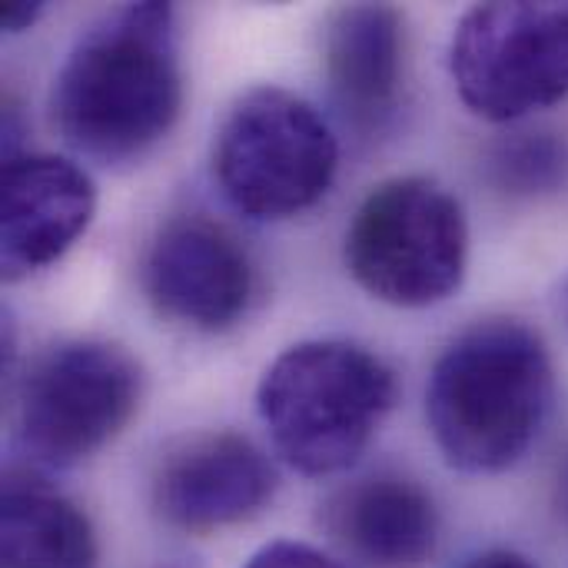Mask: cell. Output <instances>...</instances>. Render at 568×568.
Here are the masks:
<instances>
[{"mask_svg":"<svg viewBox=\"0 0 568 568\" xmlns=\"http://www.w3.org/2000/svg\"><path fill=\"white\" fill-rule=\"evenodd\" d=\"M243 568H343L336 559H329L326 552L313 549V546H303V542H290V539H280V542H270L263 546L250 562Z\"/></svg>","mask_w":568,"mask_h":568,"instance_id":"15","label":"cell"},{"mask_svg":"<svg viewBox=\"0 0 568 568\" xmlns=\"http://www.w3.org/2000/svg\"><path fill=\"white\" fill-rule=\"evenodd\" d=\"M496 170L503 186L516 193H539L552 190L566 180L568 150L549 133H529L523 140H513L499 150Z\"/></svg>","mask_w":568,"mask_h":568,"instance_id":"14","label":"cell"},{"mask_svg":"<svg viewBox=\"0 0 568 568\" xmlns=\"http://www.w3.org/2000/svg\"><path fill=\"white\" fill-rule=\"evenodd\" d=\"M183 80L166 3H133L90 30L53 83V120L70 146L126 163L156 146L180 116Z\"/></svg>","mask_w":568,"mask_h":568,"instance_id":"1","label":"cell"},{"mask_svg":"<svg viewBox=\"0 0 568 568\" xmlns=\"http://www.w3.org/2000/svg\"><path fill=\"white\" fill-rule=\"evenodd\" d=\"M276 489L266 456L243 436H196L170 453L153 483V506L166 526L206 536L256 516Z\"/></svg>","mask_w":568,"mask_h":568,"instance_id":"9","label":"cell"},{"mask_svg":"<svg viewBox=\"0 0 568 568\" xmlns=\"http://www.w3.org/2000/svg\"><path fill=\"white\" fill-rule=\"evenodd\" d=\"M90 519L37 479L10 476L0 503V568H93Z\"/></svg>","mask_w":568,"mask_h":568,"instance_id":"13","label":"cell"},{"mask_svg":"<svg viewBox=\"0 0 568 568\" xmlns=\"http://www.w3.org/2000/svg\"><path fill=\"white\" fill-rule=\"evenodd\" d=\"M403 30L383 3L343 7L326 33V73L336 100L356 123H379L399 93Z\"/></svg>","mask_w":568,"mask_h":568,"instance_id":"12","label":"cell"},{"mask_svg":"<svg viewBox=\"0 0 568 568\" xmlns=\"http://www.w3.org/2000/svg\"><path fill=\"white\" fill-rule=\"evenodd\" d=\"M449 67L463 103L493 123L568 97V3L496 0L463 13Z\"/></svg>","mask_w":568,"mask_h":568,"instance_id":"6","label":"cell"},{"mask_svg":"<svg viewBox=\"0 0 568 568\" xmlns=\"http://www.w3.org/2000/svg\"><path fill=\"white\" fill-rule=\"evenodd\" d=\"M466 568H539L536 562H529L526 556L519 552H506V549H496V552H486L479 559H473Z\"/></svg>","mask_w":568,"mask_h":568,"instance_id":"17","label":"cell"},{"mask_svg":"<svg viewBox=\"0 0 568 568\" xmlns=\"http://www.w3.org/2000/svg\"><path fill=\"white\" fill-rule=\"evenodd\" d=\"M143 286L166 320L193 329H226L250 306L253 266L223 226L183 216L153 240Z\"/></svg>","mask_w":568,"mask_h":568,"instance_id":"8","label":"cell"},{"mask_svg":"<svg viewBox=\"0 0 568 568\" xmlns=\"http://www.w3.org/2000/svg\"><path fill=\"white\" fill-rule=\"evenodd\" d=\"M90 176L60 156H13L0 183V266L20 280L60 260L90 226Z\"/></svg>","mask_w":568,"mask_h":568,"instance_id":"10","label":"cell"},{"mask_svg":"<svg viewBox=\"0 0 568 568\" xmlns=\"http://www.w3.org/2000/svg\"><path fill=\"white\" fill-rule=\"evenodd\" d=\"M336 536L373 568H416L436 549V506L406 479H366L333 503Z\"/></svg>","mask_w":568,"mask_h":568,"instance_id":"11","label":"cell"},{"mask_svg":"<svg viewBox=\"0 0 568 568\" xmlns=\"http://www.w3.org/2000/svg\"><path fill=\"white\" fill-rule=\"evenodd\" d=\"M140 389V366L120 346H60L37 363L23 386V446L47 466H73L103 449L130 423Z\"/></svg>","mask_w":568,"mask_h":568,"instance_id":"7","label":"cell"},{"mask_svg":"<svg viewBox=\"0 0 568 568\" xmlns=\"http://www.w3.org/2000/svg\"><path fill=\"white\" fill-rule=\"evenodd\" d=\"M552 406V359L536 329L489 320L433 366L426 416L446 463L489 476L526 456Z\"/></svg>","mask_w":568,"mask_h":568,"instance_id":"2","label":"cell"},{"mask_svg":"<svg viewBox=\"0 0 568 568\" xmlns=\"http://www.w3.org/2000/svg\"><path fill=\"white\" fill-rule=\"evenodd\" d=\"M40 17V3H7L3 10H0V23L7 27V30H27L33 20Z\"/></svg>","mask_w":568,"mask_h":568,"instance_id":"16","label":"cell"},{"mask_svg":"<svg viewBox=\"0 0 568 568\" xmlns=\"http://www.w3.org/2000/svg\"><path fill=\"white\" fill-rule=\"evenodd\" d=\"M469 226L453 193L426 176L379 183L346 233V266L376 300L419 310L449 300L466 276Z\"/></svg>","mask_w":568,"mask_h":568,"instance_id":"4","label":"cell"},{"mask_svg":"<svg viewBox=\"0 0 568 568\" xmlns=\"http://www.w3.org/2000/svg\"><path fill=\"white\" fill-rule=\"evenodd\" d=\"M339 146L326 120L296 93L256 87L226 113L213 173L226 200L256 220L310 210L333 183Z\"/></svg>","mask_w":568,"mask_h":568,"instance_id":"5","label":"cell"},{"mask_svg":"<svg viewBox=\"0 0 568 568\" xmlns=\"http://www.w3.org/2000/svg\"><path fill=\"white\" fill-rule=\"evenodd\" d=\"M396 379L353 343H300L263 376L256 403L280 456L303 476L349 469L393 409Z\"/></svg>","mask_w":568,"mask_h":568,"instance_id":"3","label":"cell"}]
</instances>
